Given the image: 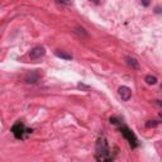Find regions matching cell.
I'll use <instances>...</instances> for the list:
<instances>
[{
	"label": "cell",
	"instance_id": "10",
	"mask_svg": "<svg viewBox=\"0 0 162 162\" xmlns=\"http://www.w3.org/2000/svg\"><path fill=\"white\" fill-rule=\"evenodd\" d=\"M157 125H158V122H156V121H148L146 123L147 128H153V127H157Z\"/></svg>",
	"mask_w": 162,
	"mask_h": 162
},
{
	"label": "cell",
	"instance_id": "12",
	"mask_svg": "<svg viewBox=\"0 0 162 162\" xmlns=\"http://www.w3.org/2000/svg\"><path fill=\"white\" fill-rule=\"evenodd\" d=\"M154 12H156V13H161V8H160V6H157L156 10H154Z\"/></svg>",
	"mask_w": 162,
	"mask_h": 162
},
{
	"label": "cell",
	"instance_id": "8",
	"mask_svg": "<svg viewBox=\"0 0 162 162\" xmlns=\"http://www.w3.org/2000/svg\"><path fill=\"white\" fill-rule=\"evenodd\" d=\"M55 55H56V57L62 58V60H72V56L70 53H67V52H65V51L57 50V51H55Z\"/></svg>",
	"mask_w": 162,
	"mask_h": 162
},
{
	"label": "cell",
	"instance_id": "13",
	"mask_svg": "<svg viewBox=\"0 0 162 162\" xmlns=\"http://www.w3.org/2000/svg\"><path fill=\"white\" fill-rule=\"evenodd\" d=\"M142 4H143V5H146V6H147V5H148V4H150V2H142Z\"/></svg>",
	"mask_w": 162,
	"mask_h": 162
},
{
	"label": "cell",
	"instance_id": "7",
	"mask_svg": "<svg viewBox=\"0 0 162 162\" xmlns=\"http://www.w3.org/2000/svg\"><path fill=\"white\" fill-rule=\"evenodd\" d=\"M125 61H127V65H128L129 67L134 68V70L139 68V63H138V61L134 57H125Z\"/></svg>",
	"mask_w": 162,
	"mask_h": 162
},
{
	"label": "cell",
	"instance_id": "3",
	"mask_svg": "<svg viewBox=\"0 0 162 162\" xmlns=\"http://www.w3.org/2000/svg\"><path fill=\"white\" fill-rule=\"evenodd\" d=\"M119 131H121V133H122V136L128 141V143H129V146L132 147V148H136V147L138 146V139H137V137H136V134L133 133L128 127H125V125H121L119 127Z\"/></svg>",
	"mask_w": 162,
	"mask_h": 162
},
{
	"label": "cell",
	"instance_id": "6",
	"mask_svg": "<svg viewBox=\"0 0 162 162\" xmlns=\"http://www.w3.org/2000/svg\"><path fill=\"white\" fill-rule=\"evenodd\" d=\"M39 80V75L37 72H31L25 76V82L28 84H36Z\"/></svg>",
	"mask_w": 162,
	"mask_h": 162
},
{
	"label": "cell",
	"instance_id": "9",
	"mask_svg": "<svg viewBox=\"0 0 162 162\" xmlns=\"http://www.w3.org/2000/svg\"><path fill=\"white\" fill-rule=\"evenodd\" d=\"M144 81L148 84V85H154V84H157V77L156 76H152V75H147Z\"/></svg>",
	"mask_w": 162,
	"mask_h": 162
},
{
	"label": "cell",
	"instance_id": "1",
	"mask_svg": "<svg viewBox=\"0 0 162 162\" xmlns=\"http://www.w3.org/2000/svg\"><path fill=\"white\" fill-rule=\"evenodd\" d=\"M95 157H96L98 162H111L114 160V157L111 156V151H110V147L108 144V141L104 134H100L96 141Z\"/></svg>",
	"mask_w": 162,
	"mask_h": 162
},
{
	"label": "cell",
	"instance_id": "2",
	"mask_svg": "<svg viewBox=\"0 0 162 162\" xmlns=\"http://www.w3.org/2000/svg\"><path fill=\"white\" fill-rule=\"evenodd\" d=\"M12 132H13L14 137H15L17 139H24L25 134H31L33 131L32 129H27L25 125L22 122H17L12 127Z\"/></svg>",
	"mask_w": 162,
	"mask_h": 162
},
{
	"label": "cell",
	"instance_id": "5",
	"mask_svg": "<svg viewBox=\"0 0 162 162\" xmlns=\"http://www.w3.org/2000/svg\"><path fill=\"white\" fill-rule=\"evenodd\" d=\"M118 94L123 101H128L132 96V90L128 86H121L118 89Z\"/></svg>",
	"mask_w": 162,
	"mask_h": 162
},
{
	"label": "cell",
	"instance_id": "11",
	"mask_svg": "<svg viewBox=\"0 0 162 162\" xmlns=\"http://www.w3.org/2000/svg\"><path fill=\"white\" fill-rule=\"evenodd\" d=\"M79 89H82V90H85V91H89L90 90V88L89 86H86V85H84V84H79Z\"/></svg>",
	"mask_w": 162,
	"mask_h": 162
},
{
	"label": "cell",
	"instance_id": "4",
	"mask_svg": "<svg viewBox=\"0 0 162 162\" xmlns=\"http://www.w3.org/2000/svg\"><path fill=\"white\" fill-rule=\"evenodd\" d=\"M45 55H46L45 47L37 46V47H34L33 50L29 52V57H31L32 60H38V58H41V57H43Z\"/></svg>",
	"mask_w": 162,
	"mask_h": 162
}]
</instances>
